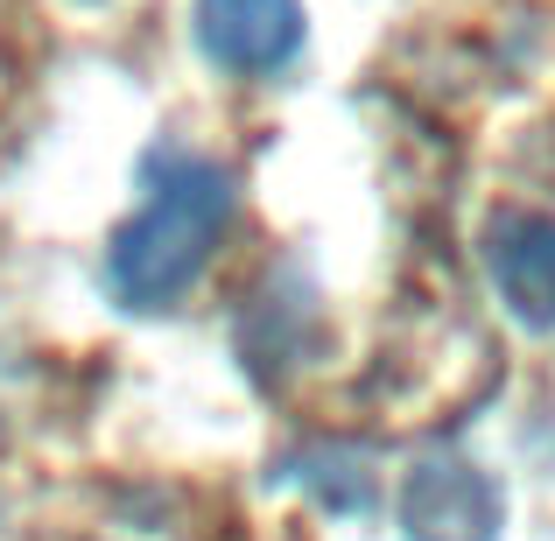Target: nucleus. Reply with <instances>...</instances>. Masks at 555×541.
<instances>
[{
	"label": "nucleus",
	"instance_id": "obj_1",
	"mask_svg": "<svg viewBox=\"0 0 555 541\" xmlns=\"http://www.w3.org/2000/svg\"><path fill=\"white\" fill-rule=\"evenodd\" d=\"M232 218V177L204 155H155L149 204L113 232L106 282L127 310H169L204 274L218 232Z\"/></svg>",
	"mask_w": 555,
	"mask_h": 541
},
{
	"label": "nucleus",
	"instance_id": "obj_2",
	"mask_svg": "<svg viewBox=\"0 0 555 541\" xmlns=\"http://www.w3.org/2000/svg\"><path fill=\"white\" fill-rule=\"evenodd\" d=\"M408 541H492L500 534V486L464 458H429L401 486Z\"/></svg>",
	"mask_w": 555,
	"mask_h": 541
},
{
	"label": "nucleus",
	"instance_id": "obj_3",
	"mask_svg": "<svg viewBox=\"0 0 555 541\" xmlns=\"http://www.w3.org/2000/svg\"><path fill=\"white\" fill-rule=\"evenodd\" d=\"M197 42L232 78H268L302 50V0H197Z\"/></svg>",
	"mask_w": 555,
	"mask_h": 541
},
{
	"label": "nucleus",
	"instance_id": "obj_4",
	"mask_svg": "<svg viewBox=\"0 0 555 541\" xmlns=\"http://www.w3.org/2000/svg\"><path fill=\"white\" fill-rule=\"evenodd\" d=\"M486 260L506 310L528 331H555V218L542 211H500L486 232Z\"/></svg>",
	"mask_w": 555,
	"mask_h": 541
}]
</instances>
